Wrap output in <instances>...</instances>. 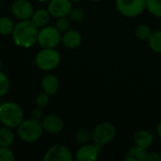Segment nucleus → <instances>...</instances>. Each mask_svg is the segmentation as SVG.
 Masks as SVG:
<instances>
[{
  "label": "nucleus",
  "mask_w": 161,
  "mask_h": 161,
  "mask_svg": "<svg viewBox=\"0 0 161 161\" xmlns=\"http://www.w3.org/2000/svg\"><path fill=\"white\" fill-rule=\"evenodd\" d=\"M39 27L31 20H23L14 25L11 33L14 43L23 48H29L37 42Z\"/></svg>",
  "instance_id": "nucleus-1"
},
{
  "label": "nucleus",
  "mask_w": 161,
  "mask_h": 161,
  "mask_svg": "<svg viewBox=\"0 0 161 161\" xmlns=\"http://www.w3.org/2000/svg\"><path fill=\"white\" fill-rule=\"evenodd\" d=\"M24 121L22 108L14 102H5L0 105V123L4 126L16 128Z\"/></svg>",
  "instance_id": "nucleus-2"
},
{
  "label": "nucleus",
  "mask_w": 161,
  "mask_h": 161,
  "mask_svg": "<svg viewBox=\"0 0 161 161\" xmlns=\"http://www.w3.org/2000/svg\"><path fill=\"white\" fill-rule=\"evenodd\" d=\"M43 133L42 123L36 119L24 120L17 127L18 137L25 142H35L39 141Z\"/></svg>",
  "instance_id": "nucleus-3"
},
{
  "label": "nucleus",
  "mask_w": 161,
  "mask_h": 161,
  "mask_svg": "<svg viewBox=\"0 0 161 161\" xmlns=\"http://www.w3.org/2000/svg\"><path fill=\"white\" fill-rule=\"evenodd\" d=\"M60 62V55L55 48H42L35 58L37 67L42 71H52Z\"/></svg>",
  "instance_id": "nucleus-4"
},
{
  "label": "nucleus",
  "mask_w": 161,
  "mask_h": 161,
  "mask_svg": "<svg viewBox=\"0 0 161 161\" xmlns=\"http://www.w3.org/2000/svg\"><path fill=\"white\" fill-rule=\"evenodd\" d=\"M92 140L94 143L98 146H103L110 143L116 136V128L115 126L108 122H104L97 125L92 133Z\"/></svg>",
  "instance_id": "nucleus-5"
},
{
  "label": "nucleus",
  "mask_w": 161,
  "mask_h": 161,
  "mask_svg": "<svg viewBox=\"0 0 161 161\" xmlns=\"http://www.w3.org/2000/svg\"><path fill=\"white\" fill-rule=\"evenodd\" d=\"M61 42V33L56 26L45 25L39 30L37 42L42 48H55Z\"/></svg>",
  "instance_id": "nucleus-6"
},
{
  "label": "nucleus",
  "mask_w": 161,
  "mask_h": 161,
  "mask_svg": "<svg viewBox=\"0 0 161 161\" xmlns=\"http://www.w3.org/2000/svg\"><path fill=\"white\" fill-rule=\"evenodd\" d=\"M118 11L125 17H136L146 8V0H116Z\"/></svg>",
  "instance_id": "nucleus-7"
},
{
  "label": "nucleus",
  "mask_w": 161,
  "mask_h": 161,
  "mask_svg": "<svg viewBox=\"0 0 161 161\" xmlns=\"http://www.w3.org/2000/svg\"><path fill=\"white\" fill-rule=\"evenodd\" d=\"M74 157L71 151L62 144H56L50 147L44 157V161H72Z\"/></svg>",
  "instance_id": "nucleus-8"
},
{
  "label": "nucleus",
  "mask_w": 161,
  "mask_h": 161,
  "mask_svg": "<svg viewBox=\"0 0 161 161\" xmlns=\"http://www.w3.org/2000/svg\"><path fill=\"white\" fill-rule=\"evenodd\" d=\"M42 125L43 131L48 134L56 135L60 133L64 128V121L63 119L57 114H47L42 119Z\"/></svg>",
  "instance_id": "nucleus-9"
},
{
  "label": "nucleus",
  "mask_w": 161,
  "mask_h": 161,
  "mask_svg": "<svg viewBox=\"0 0 161 161\" xmlns=\"http://www.w3.org/2000/svg\"><path fill=\"white\" fill-rule=\"evenodd\" d=\"M11 13L20 21L30 20L34 13V8L27 0H15L11 5Z\"/></svg>",
  "instance_id": "nucleus-10"
},
{
  "label": "nucleus",
  "mask_w": 161,
  "mask_h": 161,
  "mask_svg": "<svg viewBox=\"0 0 161 161\" xmlns=\"http://www.w3.org/2000/svg\"><path fill=\"white\" fill-rule=\"evenodd\" d=\"M72 8L73 5L70 0H50L47 5L50 15L57 19L69 15Z\"/></svg>",
  "instance_id": "nucleus-11"
},
{
  "label": "nucleus",
  "mask_w": 161,
  "mask_h": 161,
  "mask_svg": "<svg viewBox=\"0 0 161 161\" xmlns=\"http://www.w3.org/2000/svg\"><path fill=\"white\" fill-rule=\"evenodd\" d=\"M99 146L94 144L85 143L78 148L75 153V159L77 161H95L99 156Z\"/></svg>",
  "instance_id": "nucleus-12"
},
{
  "label": "nucleus",
  "mask_w": 161,
  "mask_h": 161,
  "mask_svg": "<svg viewBox=\"0 0 161 161\" xmlns=\"http://www.w3.org/2000/svg\"><path fill=\"white\" fill-rule=\"evenodd\" d=\"M82 42L81 34L74 29H69L61 36V42L69 49H75L80 45Z\"/></svg>",
  "instance_id": "nucleus-13"
},
{
  "label": "nucleus",
  "mask_w": 161,
  "mask_h": 161,
  "mask_svg": "<svg viewBox=\"0 0 161 161\" xmlns=\"http://www.w3.org/2000/svg\"><path fill=\"white\" fill-rule=\"evenodd\" d=\"M42 89L44 92L50 96L55 95L59 89V81L58 77L54 75H46L42 79Z\"/></svg>",
  "instance_id": "nucleus-14"
},
{
  "label": "nucleus",
  "mask_w": 161,
  "mask_h": 161,
  "mask_svg": "<svg viewBox=\"0 0 161 161\" xmlns=\"http://www.w3.org/2000/svg\"><path fill=\"white\" fill-rule=\"evenodd\" d=\"M154 142V137L150 131L147 130H139L134 135V143L137 146H140L144 149H148Z\"/></svg>",
  "instance_id": "nucleus-15"
},
{
  "label": "nucleus",
  "mask_w": 161,
  "mask_h": 161,
  "mask_svg": "<svg viewBox=\"0 0 161 161\" xmlns=\"http://www.w3.org/2000/svg\"><path fill=\"white\" fill-rule=\"evenodd\" d=\"M147 149L135 145L130 147L126 151L125 155V159L126 161H147Z\"/></svg>",
  "instance_id": "nucleus-16"
},
{
  "label": "nucleus",
  "mask_w": 161,
  "mask_h": 161,
  "mask_svg": "<svg viewBox=\"0 0 161 161\" xmlns=\"http://www.w3.org/2000/svg\"><path fill=\"white\" fill-rule=\"evenodd\" d=\"M50 18H51V15L48 9L39 8L36 11H34L30 20L33 22L35 25H37L39 28H42L48 25V23L50 22Z\"/></svg>",
  "instance_id": "nucleus-17"
},
{
  "label": "nucleus",
  "mask_w": 161,
  "mask_h": 161,
  "mask_svg": "<svg viewBox=\"0 0 161 161\" xmlns=\"http://www.w3.org/2000/svg\"><path fill=\"white\" fill-rule=\"evenodd\" d=\"M14 140L15 135L11 128L7 126L0 128V146L9 147L14 142Z\"/></svg>",
  "instance_id": "nucleus-18"
},
{
  "label": "nucleus",
  "mask_w": 161,
  "mask_h": 161,
  "mask_svg": "<svg viewBox=\"0 0 161 161\" xmlns=\"http://www.w3.org/2000/svg\"><path fill=\"white\" fill-rule=\"evenodd\" d=\"M147 42H148L150 48L154 52L158 54H161V30L153 31L151 37L149 38Z\"/></svg>",
  "instance_id": "nucleus-19"
},
{
  "label": "nucleus",
  "mask_w": 161,
  "mask_h": 161,
  "mask_svg": "<svg viewBox=\"0 0 161 161\" xmlns=\"http://www.w3.org/2000/svg\"><path fill=\"white\" fill-rule=\"evenodd\" d=\"M13 21L8 17H0V35L8 36L10 35L14 28Z\"/></svg>",
  "instance_id": "nucleus-20"
},
{
  "label": "nucleus",
  "mask_w": 161,
  "mask_h": 161,
  "mask_svg": "<svg viewBox=\"0 0 161 161\" xmlns=\"http://www.w3.org/2000/svg\"><path fill=\"white\" fill-rule=\"evenodd\" d=\"M153 31L151 27L147 25H140L135 29V35L137 36V38L142 41H148Z\"/></svg>",
  "instance_id": "nucleus-21"
},
{
  "label": "nucleus",
  "mask_w": 161,
  "mask_h": 161,
  "mask_svg": "<svg viewBox=\"0 0 161 161\" xmlns=\"http://www.w3.org/2000/svg\"><path fill=\"white\" fill-rule=\"evenodd\" d=\"M146 8L154 16L161 18V0H146Z\"/></svg>",
  "instance_id": "nucleus-22"
},
{
  "label": "nucleus",
  "mask_w": 161,
  "mask_h": 161,
  "mask_svg": "<svg viewBox=\"0 0 161 161\" xmlns=\"http://www.w3.org/2000/svg\"><path fill=\"white\" fill-rule=\"evenodd\" d=\"M92 139V133L87 129H79L75 133V141L80 144L88 143Z\"/></svg>",
  "instance_id": "nucleus-23"
},
{
  "label": "nucleus",
  "mask_w": 161,
  "mask_h": 161,
  "mask_svg": "<svg viewBox=\"0 0 161 161\" xmlns=\"http://www.w3.org/2000/svg\"><path fill=\"white\" fill-rule=\"evenodd\" d=\"M55 26L58 28V30L60 33H64L67 30H69V28H70V19H68L67 16L58 18Z\"/></svg>",
  "instance_id": "nucleus-24"
},
{
  "label": "nucleus",
  "mask_w": 161,
  "mask_h": 161,
  "mask_svg": "<svg viewBox=\"0 0 161 161\" xmlns=\"http://www.w3.org/2000/svg\"><path fill=\"white\" fill-rule=\"evenodd\" d=\"M9 89V80L8 76L0 71V97L4 96Z\"/></svg>",
  "instance_id": "nucleus-25"
},
{
  "label": "nucleus",
  "mask_w": 161,
  "mask_h": 161,
  "mask_svg": "<svg viewBox=\"0 0 161 161\" xmlns=\"http://www.w3.org/2000/svg\"><path fill=\"white\" fill-rule=\"evenodd\" d=\"M85 17V13L82 8H72L70 13H69V18L70 20L74 22H81Z\"/></svg>",
  "instance_id": "nucleus-26"
},
{
  "label": "nucleus",
  "mask_w": 161,
  "mask_h": 161,
  "mask_svg": "<svg viewBox=\"0 0 161 161\" xmlns=\"http://www.w3.org/2000/svg\"><path fill=\"white\" fill-rule=\"evenodd\" d=\"M15 156L14 153L8 148L0 146V161H14Z\"/></svg>",
  "instance_id": "nucleus-27"
},
{
  "label": "nucleus",
  "mask_w": 161,
  "mask_h": 161,
  "mask_svg": "<svg viewBox=\"0 0 161 161\" xmlns=\"http://www.w3.org/2000/svg\"><path fill=\"white\" fill-rule=\"evenodd\" d=\"M49 100H50V95L47 94L46 92H40L36 98H35V104L37 107H40V108H44L48 105L49 103Z\"/></svg>",
  "instance_id": "nucleus-28"
},
{
  "label": "nucleus",
  "mask_w": 161,
  "mask_h": 161,
  "mask_svg": "<svg viewBox=\"0 0 161 161\" xmlns=\"http://www.w3.org/2000/svg\"><path fill=\"white\" fill-rule=\"evenodd\" d=\"M42 116H43V113H42V108L37 107V108L32 109V111H31V118L40 121L41 119H42Z\"/></svg>",
  "instance_id": "nucleus-29"
},
{
  "label": "nucleus",
  "mask_w": 161,
  "mask_h": 161,
  "mask_svg": "<svg viewBox=\"0 0 161 161\" xmlns=\"http://www.w3.org/2000/svg\"><path fill=\"white\" fill-rule=\"evenodd\" d=\"M147 161H161V155L157 152L148 153Z\"/></svg>",
  "instance_id": "nucleus-30"
},
{
  "label": "nucleus",
  "mask_w": 161,
  "mask_h": 161,
  "mask_svg": "<svg viewBox=\"0 0 161 161\" xmlns=\"http://www.w3.org/2000/svg\"><path fill=\"white\" fill-rule=\"evenodd\" d=\"M157 131H158V135L159 137V139L161 140V121L158 123V128H157Z\"/></svg>",
  "instance_id": "nucleus-31"
},
{
  "label": "nucleus",
  "mask_w": 161,
  "mask_h": 161,
  "mask_svg": "<svg viewBox=\"0 0 161 161\" xmlns=\"http://www.w3.org/2000/svg\"><path fill=\"white\" fill-rule=\"evenodd\" d=\"M40 2H48V1H50V0H39Z\"/></svg>",
  "instance_id": "nucleus-32"
},
{
  "label": "nucleus",
  "mask_w": 161,
  "mask_h": 161,
  "mask_svg": "<svg viewBox=\"0 0 161 161\" xmlns=\"http://www.w3.org/2000/svg\"><path fill=\"white\" fill-rule=\"evenodd\" d=\"M70 1H72V2H78V1H80V0H70Z\"/></svg>",
  "instance_id": "nucleus-33"
},
{
  "label": "nucleus",
  "mask_w": 161,
  "mask_h": 161,
  "mask_svg": "<svg viewBox=\"0 0 161 161\" xmlns=\"http://www.w3.org/2000/svg\"><path fill=\"white\" fill-rule=\"evenodd\" d=\"M1 67H2V61H1V59H0V69H1Z\"/></svg>",
  "instance_id": "nucleus-34"
},
{
  "label": "nucleus",
  "mask_w": 161,
  "mask_h": 161,
  "mask_svg": "<svg viewBox=\"0 0 161 161\" xmlns=\"http://www.w3.org/2000/svg\"><path fill=\"white\" fill-rule=\"evenodd\" d=\"M92 1H102V0H92Z\"/></svg>",
  "instance_id": "nucleus-35"
},
{
  "label": "nucleus",
  "mask_w": 161,
  "mask_h": 161,
  "mask_svg": "<svg viewBox=\"0 0 161 161\" xmlns=\"http://www.w3.org/2000/svg\"><path fill=\"white\" fill-rule=\"evenodd\" d=\"M0 125H1V123H0Z\"/></svg>",
  "instance_id": "nucleus-36"
}]
</instances>
